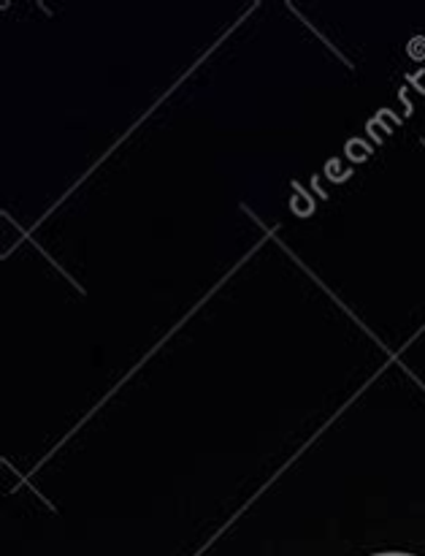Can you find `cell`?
I'll use <instances>...</instances> for the list:
<instances>
[{
	"instance_id": "obj_1",
	"label": "cell",
	"mask_w": 425,
	"mask_h": 556,
	"mask_svg": "<svg viewBox=\"0 0 425 556\" xmlns=\"http://www.w3.org/2000/svg\"><path fill=\"white\" fill-rule=\"evenodd\" d=\"M372 556H415V554H401V552H385V554H372Z\"/></svg>"
}]
</instances>
